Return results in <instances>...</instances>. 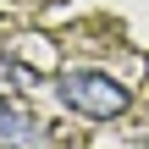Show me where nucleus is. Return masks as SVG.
<instances>
[{"mask_svg":"<svg viewBox=\"0 0 149 149\" xmlns=\"http://www.w3.org/2000/svg\"><path fill=\"white\" fill-rule=\"evenodd\" d=\"M0 149H44V127L11 100H0Z\"/></svg>","mask_w":149,"mask_h":149,"instance_id":"obj_2","label":"nucleus"},{"mask_svg":"<svg viewBox=\"0 0 149 149\" xmlns=\"http://www.w3.org/2000/svg\"><path fill=\"white\" fill-rule=\"evenodd\" d=\"M55 94H61L66 111H77V116H88V122H116V116H127V105H133L127 83H116L111 72H94V66L61 72V77H55Z\"/></svg>","mask_w":149,"mask_h":149,"instance_id":"obj_1","label":"nucleus"}]
</instances>
